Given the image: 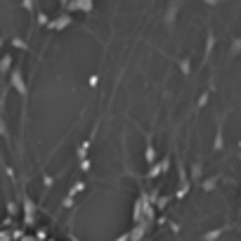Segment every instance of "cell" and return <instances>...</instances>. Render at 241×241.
Wrapping results in <instances>:
<instances>
[{"mask_svg": "<svg viewBox=\"0 0 241 241\" xmlns=\"http://www.w3.org/2000/svg\"><path fill=\"white\" fill-rule=\"evenodd\" d=\"M3 241H50V239H43V236H33V234H12Z\"/></svg>", "mask_w": 241, "mask_h": 241, "instance_id": "1", "label": "cell"}]
</instances>
